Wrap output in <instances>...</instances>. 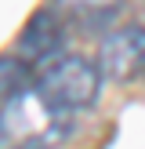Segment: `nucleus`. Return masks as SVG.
Returning a JSON list of instances; mask_svg holds the SVG:
<instances>
[{"instance_id":"obj_1","label":"nucleus","mask_w":145,"mask_h":149,"mask_svg":"<svg viewBox=\"0 0 145 149\" xmlns=\"http://www.w3.org/2000/svg\"><path fill=\"white\" fill-rule=\"evenodd\" d=\"M102 77L98 62L87 55H62L58 62H51L47 69L36 73V95L55 109L62 120H69L72 113H84L98 102L102 95Z\"/></svg>"},{"instance_id":"obj_2","label":"nucleus","mask_w":145,"mask_h":149,"mask_svg":"<svg viewBox=\"0 0 145 149\" xmlns=\"http://www.w3.org/2000/svg\"><path fill=\"white\" fill-rule=\"evenodd\" d=\"M69 29H72V15L69 7H36L26 18L14 44V55L29 65L33 73L47 69L51 62H58L62 55H69Z\"/></svg>"},{"instance_id":"obj_3","label":"nucleus","mask_w":145,"mask_h":149,"mask_svg":"<svg viewBox=\"0 0 145 149\" xmlns=\"http://www.w3.org/2000/svg\"><path fill=\"white\" fill-rule=\"evenodd\" d=\"M98 69L113 80H130L145 73V26H116L98 44Z\"/></svg>"},{"instance_id":"obj_4","label":"nucleus","mask_w":145,"mask_h":149,"mask_svg":"<svg viewBox=\"0 0 145 149\" xmlns=\"http://www.w3.org/2000/svg\"><path fill=\"white\" fill-rule=\"evenodd\" d=\"M33 87H36V73L29 69L14 51L11 55H0V106L14 102L18 95L33 91Z\"/></svg>"},{"instance_id":"obj_5","label":"nucleus","mask_w":145,"mask_h":149,"mask_svg":"<svg viewBox=\"0 0 145 149\" xmlns=\"http://www.w3.org/2000/svg\"><path fill=\"white\" fill-rule=\"evenodd\" d=\"M14 149H55V146H14Z\"/></svg>"},{"instance_id":"obj_6","label":"nucleus","mask_w":145,"mask_h":149,"mask_svg":"<svg viewBox=\"0 0 145 149\" xmlns=\"http://www.w3.org/2000/svg\"><path fill=\"white\" fill-rule=\"evenodd\" d=\"M0 142H4V127H0Z\"/></svg>"}]
</instances>
